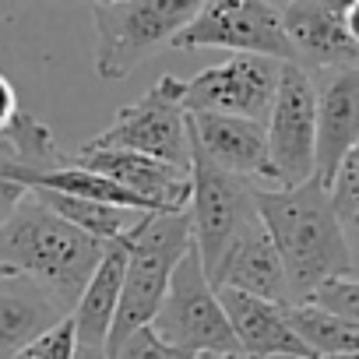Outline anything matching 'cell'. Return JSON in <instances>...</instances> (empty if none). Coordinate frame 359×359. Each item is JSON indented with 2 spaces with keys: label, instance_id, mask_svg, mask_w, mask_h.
Segmentation results:
<instances>
[{
  "label": "cell",
  "instance_id": "19",
  "mask_svg": "<svg viewBox=\"0 0 359 359\" xmlns=\"http://www.w3.org/2000/svg\"><path fill=\"white\" fill-rule=\"evenodd\" d=\"M53 215H60L67 226L81 229L85 236L99 240V243H113L120 236H127L141 215L123 212V208H109V205H92V201H78L67 194H50V191H32Z\"/></svg>",
  "mask_w": 359,
  "mask_h": 359
},
{
  "label": "cell",
  "instance_id": "1",
  "mask_svg": "<svg viewBox=\"0 0 359 359\" xmlns=\"http://www.w3.org/2000/svg\"><path fill=\"white\" fill-rule=\"evenodd\" d=\"M254 208L285 268L292 306L306 303L324 282L345 278L352 271L345 226L331 205L327 187H320L317 180L292 191L254 187Z\"/></svg>",
  "mask_w": 359,
  "mask_h": 359
},
{
  "label": "cell",
  "instance_id": "23",
  "mask_svg": "<svg viewBox=\"0 0 359 359\" xmlns=\"http://www.w3.org/2000/svg\"><path fill=\"white\" fill-rule=\"evenodd\" d=\"M29 172L32 169H25L22 162H15L4 148H0V226H4L11 219V212L32 194L29 184H25Z\"/></svg>",
  "mask_w": 359,
  "mask_h": 359
},
{
  "label": "cell",
  "instance_id": "11",
  "mask_svg": "<svg viewBox=\"0 0 359 359\" xmlns=\"http://www.w3.org/2000/svg\"><path fill=\"white\" fill-rule=\"evenodd\" d=\"M187 141L215 169L243 180V184L257 180V184H268L264 191H278L268 162V134L261 123L222 113H187Z\"/></svg>",
  "mask_w": 359,
  "mask_h": 359
},
{
  "label": "cell",
  "instance_id": "8",
  "mask_svg": "<svg viewBox=\"0 0 359 359\" xmlns=\"http://www.w3.org/2000/svg\"><path fill=\"white\" fill-rule=\"evenodd\" d=\"M264 134H268V162L275 172V187L292 191L310 184L317 158V88L306 67L282 64Z\"/></svg>",
  "mask_w": 359,
  "mask_h": 359
},
{
  "label": "cell",
  "instance_id": "5",
  "mask_svg": "<svg viewBox=\"0 0 359 359\" xmlns=\"http://www.w3.org/2000/svg\"><path fill=\"white\" fill-rule=\"evenodd\" d=\"M151 331L165 345H176L184 352L205 355V359L243 355L236 345V334L222 313L219 292L212 289V282L201 268L194 243L169 278V289H165V299L151 320Z\"/></svg>",
  "mask_w": 359,
  "mask_h": 359
},
{
  "label": "cell",
  "instance_id": "17",
  "mask_svg": "<svg viewBox=\"0 0 359 359\" xmlns=\"http://www.w3.org/2000/svg\"><path fill=\"white\" fill-rule=\"evenodd\" d=\"M67 320V310L32 278H0V359H15L36 338Z\"/></svg>",
  "mask_w": 359,
  "mask_h": 359
},
{
  "label": "cell",
  "instance_id": "13",
  "mask_svg": "<svg viewBox=\"0 0 359 359\" xmlns=\"http://www.w3.org/2000/svg\"><path fill=\"white\" fill-rule=\"evenodd\" d=\"M208 282H212V289H233V292H243L254 299L292 306L285 268H282L278 250H275V243L257 215L236 233V240L229 243V250L222 254V261L208 275Z\"/></svg>",
  "mask_w": 359,
  "mask_h": 359
},
{
  "label": "cell",
  "instance_id": "15",
  "mask_svg": "<svg viewBox=\"0 0 359 359\" xmlns=\"http://www.w3.org/2000/svg\"><path fill=\"white\" fill-rule=\"evenodd\" d=\"M341 8L345 4H278L282 29L299 67H359V46L345 32Z\"/></svg>",
  "mask_w": 359,
  "mask_h": 359
},
{
  "label": "cell",
  "instance_id": "2",
  "mask_svg": "<svg viewBox=\"0 0 359 359\" xmlns=\"http://www.w3.org/2000/svg\"><path fill=\"white\" fill-rule=\"evenodd\" d=\"M106 243L85 236L53 215L36 194H29L11 219L0 226V264L43 285L71 317L92 271L99 268Z\"/></svg>",
  "mask_w": 359,
  "mask_h": 359
},
{
  "label": "cell",
  "instance_id": "10",
  "mask_svg": "<svg viewBox=\"0 0 359 359\" xmlns=\"http://www.w3.org/2000/svg\"><path fill=\"white\" fill-rule=\"evenodd\" d=\"M254 215H257L254 187L243 184V180H236V176H229V172H222V169H215L191 144V205H187V219H191V233H194V247H198L205 275L215 271V264L222 261V254L236 240V233Z\"/></svg>",
  "mask_w": 359,
  "mask_h": 359
},
{
  "label": "cell",
  "instance_id": "29",
  "mask_svg": "<svg viewBox=\"0 0 359 359\" xmlns=\"http://www.w3.org/2000/svg\"><path fill=\"white\" fill-rule=\"evenodd\" d=\"M8 275H15V271H11L8 264H0V278H8Z\"/></svg>",
  "mask_w": 359,
  "mask_h": 359
},
{
  "label": "cell",
  "instance_id": "7",
  "mask_svg": "<svg viewBox=\"0 0 359 359\" xmlns=\"http://www.w3.org/2000/svg\"><path fill=\"white\" fill-rule=\"evenodd\" d=\"M172 50H233L250 57H271L282 64L292 60V46L282 29L278 4L264 0H208L198 15L180 29L169 43Z\"/></svg>",
  "mask_w": 359,
  "mask_h": 359
},
{
  "label": "cell",
  "instance_id": "27",
  "mask_svg": "<svg viewBox=\"0 0 359 359\" xmlns=\"http://www.w3.org/2000/svg\"><path fill=\"white\" fill-rule=\"evenodd\" d=\"M71 359H109V355H106V348H95V345H74Z\"/></svg>",
  "mask_w": 359,
  "mask_h": 359
},
{
  "label": "cell",
  "instance_id": "28",
  "mask_svg": "<svg viewBox=\"0 0 359 359\" xmlns=\"http://www.w3.org/2000/svg\"><path fill=\"white\" fill-rule=\"evenodd\" d=\"M320 359H359V352H348V355H320Z\"/></svg>",
  "mask_w": 359,
  "mask_h": 359
},
{
  "label": "cell",
  "instance_id": "25",
  "mask_svg": "<svg viewBox=\"0 0 359 359\" xmlns=\"http://www.w3.org/2000/svg\"><path fill=\"white\" fill-rule=\"evenodd\" d=\"M22 113V106H18V95H15V88H11V81L0 74V134H4L11 123H15V116Z\"/></svg>",
  "mask_w": 359,
  "mask_h": 359
},
{
  "label": "cell",
  "instance_id": "22",
  "mask_svg": "<svg viewBox=\"0 0 359 359\" xmlns=\"http://www.w3.org/2000/svg\"><path fill=\"white\" fill-rule=\"evenodd\" d=\"M109 359H205V355H194V352H184V348H176V345H165L151 324L148 327H137L134 334H127L113 352H106Z\"/></svg>",
  "mask_w": 359,
  "mask_h": 359
},
{
  "label": "cell",
  "instance_id": "3",
  "mask_svg": "<svg viewBox=\"0 0 359 359\" xmlns=\"http://www.w3.org/2000/svg\"><path fill=\"white\" fill-rule=\"evenodd\" d=\"M194 233L187 212H155L141 215L137 226L130 229V250H127V271H123V289H120V306L106 338V352H113L127 334L137 327H148L165 299L169 278L176 264L191 250Z\"/></svg>",
  "mask_w": 359,
  "mask_h": 359
},
{
  "label": "cell",
  "instance_id": "30",
  "mask_svg": "<svg viewBox=\"0 0 359 359\" xmlns=\"http://www.w3.org/2000/svg\"><path fill=\"white\" fill-rule=\"evenodd\" d=\"M222 359H247V355H222Z\"/></svg>",
  "mask_w": 359,
  "mask_h": 359
},
{
  "label": "cell",
  "instance_id": "14",
  "mask_svg": "<svg viewBox=\"0 0 359 359\" xmlns=\"http://www.w3.org/2000/svg\"><path fill=\"white\" fill-rule=\"evenodd\" d=\"M222 313L236 334V345L247 359H317L303 338L292 331L289 324V306L282 303H268V299H254L233 289H215Z\"/></svg>",
  "mask_w": 359,
  "mask_h": 359
},
{
  "label": "cell",
  "instance_id": "18",
  "mask_svg": "<svg viewBox=\"0 0 359 359\" xmlns=\"http://www.w3.org/2000/svg\"><path fill=\"white\" fill-rule=\"evenodd\" d=\"M127 250H130V233L106 243V254H102L99 268L92 271L85 292L78 296V303L71 310V327H74L78 345L106 348V338H109V327H113V317H116V306H120Z\"/></svg>",
  "mask_w": 359,
  "mask_h": 359
},
{
  "label": "cell",
  "instance_id": "26",
  "mask_svg": "<svg viewBox=\"0 0 359 359\" xmlns=\"http://www.w3.org/2000/svg\"><path fill=\"white\" fill-rule=\"evenodd\" d=\"M341 22H345L348 39L359 46V0H352V4H345V8H341Z\"/></svg>",
  "mask_w": 359,
  "mask_h": 359
},
{
  "label": "cell",
  "instance_id": "6",
  "mask_svg": "<svg viewBox=\"0 0 359 359\" xmlns=\"http://www.w3.org/2000/svg\"><path fill=\"white\" fill-rule=\"evenodd\" d=\"M85 148H113V151H134L148 155L155 162L176 165L191 172V144H187V113L176 95V78L165 74L158 78L137 102L116 109L113 123L85 141Z\"/></svg>",
  "mask_w": 359,
  "mask_h": 359
},
{
  "label": "cell",
  "instance_id": "12",
  "mask_svg": "<svg viewBox=\"0 0 359 359\" xmlns=\"http://www.w3.org/2000/svg\"><path fill=\"white\" fill-rule=\"evenodd\" d=\"M67 165L99 172L113 184H120L123 191L137 194L141 201H148L155 212L176 215V212H187L191 205V172L155 162L148 155H134V151H99V148H78V155H67Z\"/></svg>",
  "mask_w": 359,
  "mask_h": 359
},
{
  "label": "cell",
  "instance_id": "20",
  "mask_svg": "<svg viewBox=\"0 0 359 359\" xmlns=\"http://www.w3.org/2000/svg\"><path fill=\"white\" fill-rule=\"evenodd\" d=\"M306 303L317 306L320 313H331V317L359 327V278H352V275L324 282L320 289H313V296Z\"/></svg>",
  "mask_w": 359,
  "mask_h": 359
},
{
  "label": "cell",
  "instance_id": "31",
  "mask_svg": "<svg viewBox=\"0 0 359 359\" xmlns=\"http://www.w3.org/2000/svg\"><path fill=\"white\" fill-rule=\"evenodd\" d=\"M275 359H282V355H275Z\"/></svg>",
  "mask_w": 359,
  "mask_h": 359
},
{
  "label": "cell",
  "instance_id": "21",
  "mask_svg": "<svg viewBox=\"0 0 359 359\" xmlns=\"http://www.w3.org/2000/svg\"><path fill=\"white\" fill-rule=\"evenodd\" d=\"M327 194H331V205H334L341 226L359 222V141L348 148V155L334 169V180H331Z\"/></svg>",
  "mask_w": 359,
  "mask_h": 359
},
{
  "label": "cell",
  "instance_id": "24",
  "mask_svg": "<svg viewBox=\"0 0 359 359\" xmlns=\"http://www.w3.org/2000/svg\"><path fill=\"white\" fill-rule=\"evenodd\" d=\"M74 327H71V317L60 320L53 331H46L43 338H36L29 348H22L15 359H71L74 355Z\"/></svg>",
  "mask_w": 359,
  "mask_h": 359
},
{
  "label": "cell",
  "instance_id": "4",
  "mask_svg": "<svg viewBox=\"0 0 359 359\" xmlns=\"http://www.w3.org/2000/svg\"><path fill=\"white\" fill-rule=\"evenodd\" d=\"M95 22V74L102 81L127 78L151 50L172 43V36L198 15V0H120L88 4Z\"/></svg>",
  "mask_w": 359,
  "mask_h": 359
},
{
  "label": "cell",
  "instance_id": "16",
  "mask_svg": "<svg viewBox=\"0 0 359 359\" xmlns=\"http://www.w3.org/2000/svg\"><path fill=\"white\" fill-rule=\"evenodd\" d=\"M359 141V67L331 71L317 92V158L313 180L331 187L334 169Z\"/></svg>",
  "mask_w": 359,
  "mask_h": 359
},
{
  "label": "cell",
  "instance_id": "9",
  "mask_svg": "<svg viewBox=\"0 0 359 359\" xmlns=\"http://www.w3.org/2000/svg\"><path fill=\"white\" fill-rule=\"evenodd\" d=\"M278 78L282 60L236 53L226 64L201 71L198 78H176V95L184 113H222L264 127L271 116Z\"/></svg>",
  "mask_w": 359,
  "mask_h": 359
}]
</instances>
